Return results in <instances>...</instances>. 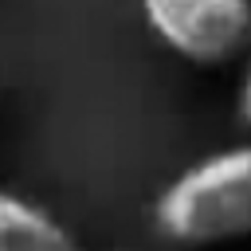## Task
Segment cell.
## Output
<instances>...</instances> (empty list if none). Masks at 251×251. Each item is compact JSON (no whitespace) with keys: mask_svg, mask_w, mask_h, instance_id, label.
<instances>
[{"mask_svg":"<svg viewBox=\"0 0 251 251\" xmlns=\"http://www.w3.org/2000/svg\"><path fill=\"white\" fill-rule=\"evenodd\" d=\"M157 227L176 243H227L251 235V141L208 153L173 176L157 204Z\"/></svg>","mask_w":251,"mask_h":251,"instance_id":"6da1fadb","label":"cell"},{"mask_svg":"<svg viewBox=\"0 0 251 251\" xmlns=\"http://www.w3.org/2000/svg\"><path fill=\"white\" fill-rule=\"evenodd\" d=\"M157 39L196 67H224L251 47V0H141Z\"/></svg>","mask_w":251,"mask_h":251,"instance_id":"7a4b0ae2","label":"cell"},{"mask_svg":"<svg viewBox=\"0 0 251 251\" xmlns=\"http://www.w3.org/2000/svg\"><path fill=\"white\" fill-rule=\"evenodd\" d=\"M0 251H82L75 231L27 196L0 188Z\"/></svg>","mask_w":251,"mask_h":251,"instance_id":"3957f363","label":"cell"},{"mask_svg":"<svg viewBox=\"0 0 251 251\" xmlns=\"http://www.w3.org/2000/svg\"><path fill=\"white\" fill-rule=\"evenodd\" d=\"M235 114L243 126H251V63L243 71V82H239V98H235Z\"/></svg>","mask_w":251,"mask_h":251,"instance_id":"277c9868","label":"cell"}]
</instances>
